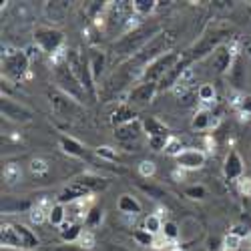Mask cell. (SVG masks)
<instances>
[{
  "instance_id": "cell-1",
  "label": "cell",
  "mask_w": 251,
  "mask_h": 251,
  "mask_svg": "<svg viewBox=\"0 0 251 251\" xmlns=\"http://www.w3.org/2000/svg\"><path fill=\"white\" fill-rule=\"evenodd\" d=\"M161 32H163L161 25H143V26L127 32L125 36H121L117 43H115L113 50L119 56H135V54H139Z\"/></svg>"
},
{
  "instance_id": "cell-2",
  "label": "cell",
  "mask_w": 251,
  "mask_h": 251,
  "mask_svg": "<svg viewBox=\"0 0 251 251\" xmlns=\"http://www.w3.org/2000/svg\"><path fill=\"white\" fill-rule=\"evenodd\" d=\"M65 62L71 67V71L75 73V76L78 78V82L82 85V89L87 91V97L91 100H97V85H95V76L91 71V60L87 54H82L75 49H71L65 56Z\"/></svg>"
},
{
  "instance_id": "cell-3",
  "label": "cell",
  "mask_w": 251,
  "mask_h": 251,
  "mask_svg": "<svg viewBox=\"0 0 251 251\" xmlns=\"http://www.w3.org/2000/svg\"><path fill=\"white\" fill-rule=\"evenodd\" d=\"M175 32L173 30H163L161 34H157L151 43L145 47L139 54H135L133 58H131V62L129 65L133 67H147V65H151V62L155 60V58H159V56H163V54H167L169 52V49L173 47V43H175Z\"/></svg>"
},
{
  "instance_id": "cell-4",
  "label": "cell",
  "mask_w": 251,
  "mask_h": 251,
  "mask_svg": "<svg viewBox=\"0 0 251 251\" xmlns=\"http://www.w3.org/2000/svg\"><path fill=\"white\" fill-rule=\"evenodd\" d=\"M52 76H54V82H56V87L62 95L71 97L78 104L89 99L87 91L82 89V85L78 82V78L75 76V73L71 71V67L67 65V62H58V65L54 67V71H52Z\"/></svg>"
},
{
  "instance_id": "cell-5",
  "label": "cell",
  "mask_w": 251,
  "mask_h": 251,
  "mask_svg": "<svg viewBox=\"0 0 251 251\" xmlns=\"http://www.w3.org/2000/svg\"><path fill=\"white\" fill-rule=\"evenodd\" d=\"M229 30H225V28H215V30H209V32H205L197 43L187 50L189 54H187V58H189L191 62L193 60H201V58H205V56H211L219 47H223V40L225 38H229Z\"/></svg>"
},
{
  "instance_id": "cell-6",
  "label": "cell",
  "mask_w": 251,
  "mask_h": 251,
  "mask_svg": "<svg viewBox=\"0 0 251 251\" xmlns=\"http://www.w3.org/2000/svg\"><path fill=\"white\" fill-rule=\"evenodd\" d=\"M181 58H183V54L177 52V50H169L167 54L155 58L151 65H147V67L143 69V73H141V82H159L167 73H169V71L177 65Z\"/></svg>"
},
{
  "instance_id": "cell-7",
  "label": "cell",
  "mask_w": 251,
  "mask_h": 251,
  "mask_svg": "<svg viewBox=\"0 0 251 251\" xmlns=\"http://www.w3.org/2000/svg\"><path fill=\"white\" fill-rule=\"evenodd\" d=\"M28 67H30V60H28L26 52H23V50L10 52L2 58V73L6 78H12V80L23 78L28 73Z\"/></svg>"
},
{
  "instance_id": "cell-8",
  "label": "cell",
  "mask_w": 251,
  "mask_h": 251,
  "mask_svg": "<svg viewBox=\"0 0 251 251\" xmlns=\"http://www.w3.org/2000/svg\"><path fill=\"white\" fill-rule=\"evenodd\" d=\"M34 43L43 49V52L52 54L62 47V43H65V34L52 26H38L34 30Z\"/></svg>"
},
{
  "instance_id": "cell-9",
  "label": "cell",
  "mask_w": 251,
  "mask_h": 251,
  "mask_svg": "<svg viewBox=\"0 0 251 251\" xmlns=\"http://www.w3.org/2000/svg\"><path fill=\"white\" fill-rule=\"evenodd\" d=\"M0 111H2V117L12 121V123H30L32 121V111L26 109L25 104H18L8 97H2V102H0Z\"/></svg>"
},
{
  "instance_id": "cell-10",
  "label": "cell",
  "mask_w": 251,
  "mask_h": 251,
  "mask_svg": "<svg viewBox=\"0 0 251 251\" xmlns=\"http://www.w3.org/2000/svg\"><path fill=\"white\" fill-rule=\"evenodd\" d=\"M157 93H159V85H157V82H139L137 87L131 89L127 100L131 104H139V107H143V104L153 102V99H155Z\"/></svg>"
},
{
  "instance_id": "cell-11",
  "label": "cell",
  "mask_w": 251,
  "mask_h": 251,
  "mask_svg": "<svg viewBox=\"0 0 251 251\" xmlns=\"http://www.w3.org/2000/svg\"><path fill=\"white\" fill-rule=\"evenodd\" d=\"M189 65H191V60L187 58V56H183V58L177 62V65H175L169 73H167V75L157 82V85H159V93H165V91L173 89L175 85H179V80L183 78V75L189 71Z\"/></svg>"
},
{
  "instance_id": "cell-12",
  "label": "cell",
  "mask_w": 251,
  "mask_h": 251,
  "mask_svg": "<svg viewBox=\"0 0 251 251\" xmlns=\"http://www.w3.org/2000/svg\"><path fill=\"white\" fill-rule=\"evenodd\" d=\"M209 62H211V69H213L217 75H225V73L231 71L235 58H233L231 49L223 45V47H219L211 56H209Z\"/></svg>"
},
{
  "instance_id": "cell-13",
  "label": "cell",
  "mask_w": 251,
  "mask_h": 251,
  "mask_svg": "<svg viewBox=\"0 0 251 251\" xmlns=\"http://www.w3.org/2000/svg\"><path fill=\"white\" fill-rule=\"evenodd\" d=\"M50 107L58 117H73L78 111V102L67 95H62L60 91H56V93H50Z\"/></svg>"
},
{
  "instance_id": "cell-14",
  "label": "cell",
  "mask_w": 251,
  "mask_h": 251,
  "mask_svg": "<svg viewBox=\"0 0 251 251\" xmlns=\"http://www.w3.org/2000/svg\"><path fill=\"white\" fill-rule=\"evenodd\" d=\"M143 121H133V123H127L123 127H117L115 129V139L121 143V145H131V143H137L143 135Z\"/></svg>"
},
{
  "instance_id": "cell-15",
  "label": "cell",
  "mask_w": 251,
  "mask_h": 251,
  "mask_svg": "<svg viewBox=\"0 0 251 251\" xmlns=\"http://www.w3.org/2000/svg\"><path fill=\"white\" fill-rule=\"evenodd\" d=\"M175 161H177V165L181 167V169L195 171V169H201V167L205 165L207 155L199 149H185L175 157Z\"/></svg>"
},
{
  "instance_id": "cell-16",
  "label": "cell",
  "mask_w": 251,
  "mask_h": 251,
  "mask_svg": "<svg viewBox=\"0 0 251 251\" xmlns=\"http://www.w3.org/2000/svg\"><path fill=\"white\" fill-rule=\"evenodd\" d=\"M243 169H245V165H243L241 155L235 149H231L227 153L225 163H223V175H225V179H229V181L239 179L243 175Z\"/></svg>"
},
{
  "instance_id": "cell-17",
  "label": "cell",
  "mask_w": 251,
  "mask_h": 251,
  "mask_svg": "<svg viewBox=\"0 0 251 251\" xmlns=\"http://www.w3.org/2000/svg\"><path fill=\"white\" fill-rule=\"evenodd\" d=\"M87 195H91V191L87 189L82 183H78V181H73V183H69L65 189H62L60 193H58V203H73V201H76V199H80V197H87Z\"/></svg>"
},
{
  "instance_id": "cell-18",
  "label": "cell",
  "mask_w": 251,
  "mask_h": 251,
  "mask_svg": "<svg viewBox=\"0 0 251 251\" xmlns=\"http://www.w3.org/2000/svg\"><path fill=\"white\" fill-rule=\"evenodd\" d=\"M16 233L20 237V243H23V249L25 251H30V249H38L40 245V239L36 237V233L32 231V229H28L25 223H12Z\"/></svg>"
},
{
  "instance_id": "cell-19",
  "label": "cell",
  "mask_w": 251,
  "mask_h": 251,
  "mask_svg": "<svg viewBox=\"0 0 251 251\" xmlns=\"http://www.w3.org/2000/svg\"><path fill=\"white\" fill-rule=\"evenodd\" d=\"M143 131L147 133V137H171L169 127L155 117H147L143 121Z\"/></svg>"
},
{
  "instance_id": "cell-20",
  "label": "cell",
  "mask_w": 251,
  "mask_h": 251,
  "mask_svg": "<svg viewBox=\"0 0 251 251\" xmlns=\"http://www.w3.org/2000/svg\"><path fill=\"white\" fill-rule=\"evenodd\" d=\"M137 121V111H133L129 104H119L117 111L111 115V125L117 129V127H123L127 123H133Z\"/></svg>"
},
{
  "instance_id": "cell-21",
  "label": "cell",
  "mask_w": 251,
  "mask_h": 251,
  "mask_svg": "<svg viewBox=\"0 0 251 251\" xmlns=\"http://www.w3.org/2000/svg\"><path fill=\"white\" fill-rule=\"evenodd\" d=\"M117 207H119V211L125 213V215H139L143 211V205L139 203V199L133 197V195H129V193H123L119 197Z\"/></svg>"
},
{
  "instance_id": "cell-22",
  "label": "cell",
  "mask_w": 251,
  "mask_h": 251,
  "mask_svg": "<svg viewBox=\"0 0 251 251\" xmlns=\"http://www.w3.org/2000/svg\"><path fill=\"white\" fill-rule=\"evenodd\" d=\"M0 241H2L4 247L23 249V243H20V237H18L12 223H2V227H0Z\"/></svg>"
},
{
  "instance_id": "cell-23",
  "label": "cell",
  "mask_w": 251,
  "mask_h": 251,
  "mask_svg": "<svg viewBox=\"0 0 251 251\" xmlns=\"http://www.w3.org/2000/svg\"><path fill=\"white\" fill-rule=\"evenodd\" d=\"M58 143H60V149L65 151L67 155H73V157H87V151H85V147L76 141V139H73V137H67V135H60L58 137Z\"/></svg>"
},
{
  "instance_id": "cell-24",
  "label": "cell",
  "mask_w": 251,
  "mask_h": 251,
  "mask_svg": "<svg viewBox=\"0 0 251 251\" xmlns=\"http://www.w3.org/2000/svg\"><path fill=\"white\" fill-rule=\"evenodd\" d=\"M32 207V203L28 199H16V197H2V213H23L28 211Z\"/></svg>"
},
{
  "instance_id": "cell-25",
  "label": "cell",
  "mask_w": 251,
  "mask_h": 251,
  "mask_svg": "<svg viewBox=\"0 0 251 251\" xmlns=\"http://www.w3.org/2000/svg\"><path fill=\"white\" fill-rule=\"evenodd\" d=\"M76 181L85 185L91 193H95V191H102V189H107V187H109V181H107V179L97 177V175H80Z\"/></svg>"
},
{
  "instance_id": "cell-26",
  "label": "cell",
  "mask_w": 251,
  "mask_h": 251,
  "mask_svg": "<svg viewBox=\"0 0 251 251\" xmlns=\"http://www.w3.org/2000/svg\"><path fill=\"white\" fill-rule=\"evenodd\" d=\"M82 237V225L80 223H69L65 229H60V239L65 243H75Z\"/></svg>"
},
{
  "instance_id": "cell-27",
  "label": "cell",
  "mask_w": 251,
  "mask_h": 251,
  "mask_svg": "<svg viewBox=\"0 0 251 251\" xmlns=\"http://www.w3.org/2000/svg\"><path fill=\"white\" fill-rule=\"evenodd\" d=\"M47 219H49V223H50V225L60 227L62 223H65V219H67V209H65V205H62V203L52 205V207L49 209V215H47Z\"/></svg>"
},
{
  "instance_id": "cell-28",
  "label": "cell",
  "mask_w": 251,
  "mask_h": 251,
  "mask_svg": "<svg viewBox=\"0 0 251 251\" xmlns=\"http://www.w3.org/2000/svg\"><path fill=\"white\" fill-rule=\"evenodd\" d=\"M209 127H211V113L209 111H197L191 119V129L195 131H207Z\"/></svg>"
},
{
  "instance_id": "cell-29",
  "label": "cell",
  "mask_w": 251,
  "mask_h": 251,
  "mask_svg": "<svg viewBox=\"0 0 251 251\" xmlns=\"http://www.w3.org/2000/svg\"><path fill=\"white\" fill-rule=\"evenodd\" d=\"M89 60H91V71H93V76H95V80H99V78H100V75H102V71H104V62H107V58H104V54H102V52H99V50H91Z\"/></svg>"
},
{
  "instance_id": "cell-30",
  "label": "cell",
  "mask_w": 251,
  "mask_h": 251,
  "mask_svg": "<svg viewBox=\"0 0 251 251\" xmlns=\"http://www.w3.org/2000/svg\"><path fill=\"white\" fill-rule=\"evenodd\" d=\"M229 76H231V80H233L235 87H243V85H245V69H243V65H241V58H235L231 71H229Z\"/></svg>"
},
{
  "instance_id": "cell-31",
  "label": "cell",
  "mask_w": 251,
  "mask_h": 251,
  "mask_svg": "<svg viewBox=\"0 0 251 251\" xmlns=\"http://www.w3.org/2000/svg\"><path fill=\"white\" fill-rule=\"evenodd\" d=\"M145 231H149V233H159V231H163V221H161V217L159 215H149L147 219H145Z\"/></svg>"
},
{
  "instance_id": "cell-32",
  "label": "cell",
  "mask_w": 251,
  "mask_h": 251,
  "mask_svg": "<svg viewBox=\"0 0 251 251\" xmlns=\"http://www.w3.org/2000/svg\"><path fill=\"white\" fill-rule=\"evenodd\" d=\"M185 197H189L193 201H203L207 197V189L203 185H191V187L185 189Z\"/></svg>"
},
{
  "instance_id": "cell-33",
  "label": "cell",
  "mask_w": 251,
  "mask_h": 251,
  "mask_svg": "<svg viewBox=\"0 0 251 251\" xmlns=\"http://www.w3.org/2000/svg\"><path fill=\"white\" fill-rule=\"evenodd\" d=\"M157 4L159 2H155V0H135V2H133V10H137L139 14H151Z\"/></svg>"
},
{
  "instance_id": "cell-34",
  "label": "cell",
  "mask_w": 251,
  "mask_h": 251,
  "mask_svg": "<svg viewBox=\"0 0 251 251\" xmlns=\"http://www.w3.org/2000/svg\"><path fill=\"white\" fill-rule=\"evenodd\" d=\"M100 221H102V209L100 207H91L87 211V225L97 227V225H100Z\"/></svg>"
},
{
  "instance_id": "cell-35",
  "label": "cell",
  "mask_w": 251,
  "mask_h": 251,
  "mask_svg": "<svg viewBox=\"0 0 251 251\" xmlns=\"http://www.w3.org/2000/svg\"><path fill=\"white\" fill-rule=\"evenodd\" d=\"M163 235L167 239H177L181 235V229H179V225L175 221H165L163 223Z\"/></svg>"
},
{
  "instance_id": "cell-36",
  "label": "cell",
  "mask_w": 251,
  "mask_h": 251,
  "mask_svg": "<svg viewBox=\"0 0 251 251\" xmlns=\"http://www.w3.org/2000/svg\"><path fill=\"white\" fill-rule=\"evenodd\" d=\"M133 239H135L139 245H153V243H155L153 233L145 231V229H137V231H133Z\"/></svg>"
},
{
  "instance_id": "cell-37",
  "label": "cell",
  "mask_w": 251,
  "mask_h": 251,
  "mask_svg": "<svg viewBox=\"0 0 251 251\" xmlns=\"http://www.w3.org/2000/svg\"><path fill=\"white\" fill-rule=\"evenodd\" d=\"M169 141H171V137H149V149L151 151H163V149H167Z\"/></svg>"
},
{
  "instance_id": "cell-38",
  "label": "cell",
  "mask_w": 251,
  "mask_h": 251,
  "mask_svg": "<svg viewBox=\"0 0 251 251\" xmlns=\"http://www.w3.org/2000/svg\"><path fill=\"white\" fill-rule=\"evenodd\" d=\"M95 153H97V157H100V161H104V163H113V161L119 159L117 153L111 151V147H99Z\"/></svg>"
},
{
  "instance_id": "cell-39",
  "label": "cell",
  "mask_w": 251,
  "mask_h": 251,
  "mask_svg": "<svg viewBox=\"0 0 251 251\" xmlns=\"http://www.w3.org/2000/svg\"><path fill=\"white\" fill-rule=\"evenodd\" d=\"M197 97H199V100H215V89H213V85H203L197 91Z\"/></svg>"
},
{
  "instance_id": "cell-40",
  "label": "cell",
  "mask_w": 251,
  "mask_h": 251,
  "mask_svg": "<svg viewBox=\"0 0 251 251\" xmlns=\"http://www.w3.org/2000/svg\"><path fill=\"white\" fill-rule=\"evenodd\" d=\"M155 173V163L153 161H143L141 163V175L143 177H149Z\"/></svg>"
},
{
  "instance_id": "cell-41",
  "label": "cell",
  "mask_w": 251,
  "mask_h": 251,
  "mask_svg": "<svg viewBox=\"0 0 251 251\" xmlns=\"http://www.w3.org/2000/svg\"><path fill=\"white\" fill-rule=\"evenodd\" d=\"M239 243H241V239H239V237H235L233 233H229V235L223 239V245H225V247H229V249H237V247H239Z\"/></svg>"
},
{
  "instance_id": "cell-42",
  "label": "cell",
  "mask_w": 251,
  "mask_h": 251,
  "mask_svg": "<svg viewBox=\"0 0 251 251\" xmlns=\"http://www.w3.org/2000/svg\"><path fill=\"white\" fill-rule=\"evenodd\" d=\"M165 151L169 153V155H175V157H177V155L181 153V143H179L177 139H171V141H169V145H167V149H165Z\"/></svg>"
},
{
  "instance_id": "cell-43",
  "label": "cell",
  "mask_w": 251,
  "mask_h": 251,
  "mask_svg": "<svg viewBox=\"0 0 251 251\" xmlns=\"http://www.w3.org/2000/svg\"><path fill=\"white\" fill-rule=\"evenodd\" d=\"M141 189L145 191V193H149L151 197H155V199H159V197H163V191L161 189H155V187H147V185H141Z\"/></svg>"
},
{
  "instance_id": "cell-44",
  "label": "cell",
  "mask_w": 251,
  "mask_h": 251,
  "mask_svg": "<svg viewBox=\"0 0 251 251\" xmlns=\"http://www.w3.org/2000/svg\"><path fill=\"white\" fill-rule=\"evenodd\" d=\"M207 243H209V245H207V249H209V251H219V249H221V245H223V241H221L219 237H211Z\"/></svg>"
},
{
  "instance_id": "cell-45",
  "label": "cell",
  "mask_w": 251,
  "mask_h": 251,
  "mask_svg": "<svg viewBox=\"0 0 251 251\" xmlns=\"http://www.w3.org/2000/svg\"><path fill=\"white\" fill-rule=\"evenodd\" d=\"M239 109H241L245 115H251V97H243V99H241Z\"/></svg>"
},
{
  "instance_id": "cell-46",
  "label": "cell",
  "mask_w": 251,
  "mask_h": 251,
  "mask_svg": "<svg viewBox=\"0 0 251 251\" xmlns=\"http://www.w3.org/2000/svg\"><path fill=\"white\" fill-rule=\"evenodd\" d=\"M229 233H233L235 237H239V239H243V237H247V227H243V225H235L231 231Z\"/></svg>"
},
{
  "instance_id": "cell-47",
  "label": "cell",
  "mask_w": 251,
  "mask_h": 251,
  "mask_svg": "<svg viewBox=\"0 0 251 251\" xmlns=\"http://www.w3.org/2000/svg\"><path fill=\"white\" fill-rule=\"evenodd\" d=\"M52 251H82L78 245H73V243H67V245H60V247H56V249H52Z\"/></svg>"
},
{
  "instance_id": "cell-48",
  "label": "cell",
  "mask_w": 251,
  "mask_h": 251,
  "mask_svg": "<svg viewBox=\"0 0 251 251\" xmlns=\"http://www.w3.org/2000/svg\"><path fill=\"white\" fill-rule=\"evenodd\" d=\"M49 167L45 165V161H32V171L36 173V171H47Z\"/></svg>"
},
{
  "instance_id": "cell-49",
  "label": "cell",
  "mask_w": 251,
  "mask_h": 251,
  "mask_svg": "<svg viewBox=\"0 0 251 251\" xmlns=\"http://www.w3.org/2000/svg\"><path fill=\"white\" fill-rule=\"evenodd\" d=\"M167 251H185V249H181V247H173V249H167Z\"/></svg>"
},
{
  "instance_id": "cell-50",
  "label": "cell",
  "mask_w": 251,
  "mask_h": 251,
  "mask_svg": "<svg viewBox=\"0 0 251 251\" xmlns=\"http://www.w3.org/2000/svg\"><path fill=\"white\" fill-rule=\"evenodd\" d=\"M243 251H251V249H243Z\"/></svg>"
}]
</instances>
